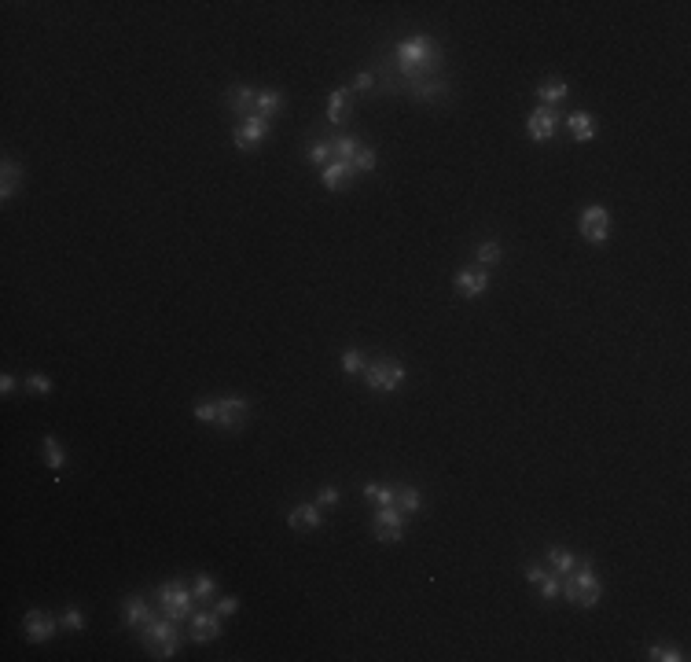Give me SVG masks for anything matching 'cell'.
Instances as JSON below:
<instances>
[{
	"label": "cell",
	"mask_w": 691,
	"mask_h": 662,
	"mask_svg": "<svg viewBox=\"0 0 691 662\" xmlns=\"http://www.w3.org/2000/svg\"><path fill=\"white\" fill-rule=\"evenodd\" d=\"M246 401L243 397H217V401H202L195 405V420L202 423H217V427H239L246 420Z\"/></svg>",
	"instance_id": "6da1fadb"
},
{
	"label": "cell",
	"mask_w": 691,
	"mask_h": 662,
	"mask_svg": "<svg viewBox=\"0 0 691 662\" xmlns=\"http://www.w3.org/2000/svg\"><path fill=\"white\" fill-rule=\"evenodd\" d=\"M438 59V48L427 41V37H412V41H405L397 48V63H401V74H408L412 81L415 77H423V70L434 67Z\"/></svg>",
	"instance_id": "7a4b0ae2"
},
{
	"label": "cell",
	"mask_w": 691,
	"mask_h": 662,
	"mask_svg": "<svg viewBox=\"0 0 691 662\" xmlns=\"http://www.w3.org/2000/svg\"><path fill=\"white\" fill-rule=\"evenodd\" d=\"M563 592H566V600H570L573 607H592V604L599 600V578L592 574L589 567H581V574H570V578H566Z\"/></svg>",
	"instance_id": "3957f363"
},
{
	"label": "cell",
	"mask_w": 691,
	"mask_h": 662,
	"mask_svg": "<svg viewBox=\"0 0 691 662\" xmlns=\"http://www.w3.org/2000/svg\"><path fill=\"white\" fill-rule=\"evenodd\" d=\"M143 637V647L154 655V659H169L177 652V629L169 626V622H151L148 629H140Z\"/></svg>",
	"instance_id": "277c9868"
},
{
	"label": "cell",
	"mask_w": 691,
	"mask_h": 662,
	"mask_svg": "<svg viewBox=\"0 0 691 662\" xmlns=\"http://www.w3.org/2000/svg\"><path fill=\"white\" fill-rule=\"evenodd\" d=\"M191 600H195L191 589L180 585V581H169V585L159 589V604H162V611L169 615V622L188 618V615H191Z\"/></svg>",
	"instance_id": "5b68a950"
},
{
	"label": "cell",
	"mask_w": 691,
	"mask_h": 662,
	"mask_svg": "<svg viewBox=\"0 0 691 662\" xmlns=\"http://www.w3.org/2000/svg\"><path fill=\"white\" fill-rule=\"evenodd\" d=\"M364 379H368L372 391L390 394V391H397V386H401V379H405V368H401L397 361H375V365L364 368Z\"/></svg>",
	"instance_id": "8992f818"
},
{
	"label": "cell",
	"mask_w": 691,
	"mask_h": 662,
	"mask_svg": "<svg viewBox=\"0 0 691 662\" xmlns=\"http://www.w3.org/2000/svg\"><path fill=\"white\" fill-rule=\"evenodd\" d=\"M581 236L589 243H603L610 236V214L603 206H589V210L581 214Z\"/></svg>",
	"instance_id": "52a82bcc"
},
{
	"label": "cell",
	"mask_w": 691,
	"mask_h": 662,
	"mask_svg": "<svg viewBox=\"0 0 691 662\" xmlns=\"http://www.w3.org/2000/svg\"><path fill=\"white\" fill-rule=\"evenodd\" d=\"M372 530H375L379 541H401V534H405V519H401V512L390 504V508H383L379 515H375Z\"/></svg>",
	"instance_id": "ba28073f"
},
{
	"label": "cell",
	"mask_w": 691,
	"mask_h": 662,
	"mask_svg": "<svg viewBox=\"0 0 691 662\" xmlns=\"http://www.w3.org/2000/svg\"><path fill=\"white\" fill-rule=\"evenodd\" d=\"M265 133H269V122L257 118V114H251V118H243V125H236V148L251 151V148H257L265 140Z\"/></svg>",
	"instance_id": "9c48e42d"
},
{
	"label": "cell",
	"mask_w": 691,
	"mask_h": 662,
	"mask_svg": "<svg viewBox=\"0 0 691 662\" xmlns=\"http://www.w3.org/2000/svg\"><path fill=\"white\" fill-rule=\"evenodd\" d=\"M526 125H530V136H533V140H552L555 129H559V118H555L552 107H541V111L530 114Z\"/></svg>",
	"instance_id": "30bf717a"
},
{
	"label": "cell",
	"mask_w": 691,
	"mask_h": 662,
	"mask_svg": "<svg viewBox=\"0 0 691 662\" xmlns=\"http://www.w3.org/2000/svg\"><path fill=\"white\" fill-rule=\"evenodd\" d=\"M22 629L30 640H48L51 633H56V618H51L48 611H30L22 618Z\"/></svg>",
	"instance_id": "8fae6325"
},
{
	"label": "cell",
	"mask_w": 691,
	"mask_h": 662,
	"mask_svg": "<svg viewBox=\"0 0 691 662\" xmlns=\"http://www.w3.org/2000/svg\"><path fill=\"white\" fill-rule=\"evenodd\" d=\"M320 504H298V508H291V515H287V523H291V530H317L320 526Z\"/></svg>",
	"instance_id": "7c38bea8"
},
{
	"label": "cell",
	"mask_w": 691,
	"mask_h": 662,
	"mask_svg": "<svg viewBox=\"0 0 691 662\" xmlns=\"http://www.w3.org/2000/svg\"><path fill=\"white\" fill-rule=\"evenodd\" d=\"M254 103H257V93H254V88H246V85L228 88V111H236V114H243V118H251V114H254Z\"/></svg>",
	"instance_id": "4fadbf2b"
},
{
	"label": "cell",
	"mask_w": 691,
	"mask_h": 662,
	"mask_svg": "<svg viewBox=\"0 0 691 662\" xmlns=\"http://www.w3.org/2000/svg\"><path fill=\"white\" fill-rule=\"evenodd\" d=\"M486 283H489V276L482 269H460V272H456V291H460V294H482V291H486Z\"/></svg>",
	"instance_id": "5bb4252c"
},
{
	"label": "cell",
	"mask_w": 691,
	"mask_h": 662,
	"mask_svg": "<svg viewBox=\"0 0 691 662\" xmlns=\"http://www.w3.org/2000/svg\"><path fill=\"white\" fill-rule=\"evenodd\" d=\"M349 180H354V166H346V162H331V166H324V184H328L331 191L349 188Z\"/></svg>",
	"instance_id": "9a60e30c"
},
{
	"label": "cell",
	"mask_w": 691,
	"mask_h": 662,
	"mask_svg": "<svg viewBox=\"0 0 691 662\" xmlns=\"http://www.w3.org/2000/svg\"><path fill=\"white\" fill-rule=\"evenodd\" d=\"M283 111V96L280 93H272V88H265V93H257V103H254V114L257 118H276V114Z\"/></svg>",
	"instance_id": "2e32d148"
},
{
	"label": "cell",
	"mask_w": 691,
	"mask_h": 662,
	"mask_svg": "<svg viewBox=\"0 0 691 662\" xmlns=\"http://www.w3.org/2000/svg\"><path fill=\"white\" fill-rule=\"evenodd\" d=\"M217 615H195L191 618V637L199 640V644H206V640H214L217 633H221V626H217Z\"/></svg>",
	"instance_id": "e0dca14e"
},
{
	"label": "cell",
	"mask_w": 691,
	"mask_h": 662,
	"mask_svg": "<svg viewBox=\"0 0 691 662\" xmlns=\"http://www.w3.org/2000/svg\"><path fill=\"white\" fill-rule=\"evenodd\" d=\"M566 125H570L573 140H592L596 136V122H592V114H585V111H573Z\"/></svg>",
	"instance_id": "ac0fdd59"
},
{
	"label": "cell",
	"mask_w": 691,
	"mask_h": 662,
	"mask_svg": "<svg viewBox=\"0 0 691 662\" xmlns=\"http://www.w3.org/2000/svg\"><path fill=\"white\" fill-rule=\"evenodd\" d=\"M125 618H129V626H136V629H148L151 626V615H148V607H143V600H136V596H129L125 600Z\"/></svg>",
	"instance_id": "d6986e66"
},
{
	"label": "cell",
	"mask_w": 691,
	"mask_h": 662,
	"mask_svg": "<svg viewBox=\"0 0 691 662\" xmlns=\"http://www.w3.org/2000/svg\"><path fill=\"white\" fill-rule=\"evenodd\" d=\"M328 118L335 125H342L349 118V93L346 88H338V93H331V103H328Z\"/></svg>",
	"instance_id": "ffe728a7"
},
{
	"label": "cell",
	"mask_w": 691,
	"mask_h": 662,
	"mask_svg": "<svg viewBox=\"0 0 691 662\" xmlns=\"http://www.w3.org/2000/svg\"><path fill=\"white\" fill-rule=\"evenodd\" d=\"M328 148H331V155H335L338 162H346V166H349V162H354V155H357V148H360V144H357L354 136H335Z\"/></svg>",
	"instance_id": "44dd1931"
},
{
	"label": "cell",
	"mask_w": 691,
	"mask_h": 662,
	"mask_svg": "<svg viewBox=\"0 0 691 662\" xmlns=\"http://www.w3.org/2000/svg\"><path fill=\"white\" fill-rule=\"evenodd\" d=\"M420 504H423V497H420V493H415L412 486H397L394 489V508L401 512V508H405V512H420Z\"/></svg>",
	"instance_id": "7402d4cb"
},
{
	"label": "cell",
	"mask_w": 691,
	"mask_h": 662,
	"mask_svg": "<svg viewBox=\"0 0 691 662\" xmlns=\"http://www.w3.org/2000/svg\"><path fill=\"white\" fill-rule=\"evenodd\" d=\"M412 93H415V100H438L441 93H445V85L434 81V77H415V81H412Z\"/></svg>",
	"instance_id": "603a6c76"
},
{
	"label": "cell",
	"mask_w": 691,
	"mask_h": 662,
	"mask_svg": "<svg viewBox=\"0 0 691 662\" xmlns=\"http://www.w3.org/2000/svg\"><path fill=\"white\" fill-rule=\"evenodd\" d=\"M191 596H195V600H199V604L214 600V596H217V581H214L210 574H199V578L191 581Z\"/></svg>",
	"instance_id": "cb8c5ba5"
},
{
	"label": "cell",
	"mask_w": 691,
	"mask_h": 662,
	"mask_svg": "<svg viewBox=\"0 0 691 662\" xmlns=\"http://www.w3.org/2000/svg\"><path fill=\"white\" fill-rule=\"evenodd\" d=\"M19 180H22V170H19L15 162H4V188H0V196L11 199V196H15V188H19Z\"/></svg>",
	"instance_id": "d4e9b609"
},
{
	"label": "cell",
	"mask_w": 691,
	"mask_h": 662,
	"mask_svg": "<svg viewBox=\"0 0 691 662\" xmlns=\"http://www.w3.org/2000/svg\"><path fill=\"white\" fill-rule=\"evenodd\" d=\"M537 96H541L544 103H559V100H566V81H559V77H555V81H544Z\"/></svg>",
	"instance_id": "484cf974"
},
{
	"label": "cell",
	"mask_w": 691,
	"mask_h": 662,
	"mask_svg": "<svg viewBox=\"0 0 691 662\" xmlns=\"http://www.w3.org/2000/svg\"><path fill=\"white\" fill-rule=\"evenodd\" d=\"M364 497H368V501H375V504H379V508H390V504H394V489H386V486H375V482H368V486H364Z\"/></svg>",
	"instance_id": "4316f807"
},
{
	"label": "cell",
	"mask_w": 691,
	"mask_h": 662,
	"mask_svg": "<svg viewBox=\"0 0 691 662\" xmlns=\"http://www.w3.org/2000/svg\"><path fill=\"white\" fill-rule=\"evenodd\" d=\"M478 262H482V265H497V262H500V243H497V239H486V243H482V246H478Z\"/></svg>",
	"instance_id": "83f0119b"
},
{
	"label": "cell",
	"mask_w": 691,
	"mask_h": 662,
	"mask_svg": "<svg viewBox=\"0 0 691 662\" xmlns=\"http://www.w3.org/2000/svg\"><path fill=\"white\" fill-rule=\"evenodd\" d=\"M45 464L56 467V471L63 467V446H59L56 438H45Z\"/></svg>",
	"instance_id": "f1b7e54d"
},
{
	"label": "cell",
	"mask_w": 691,
	"mask_h": 662,
	"mask_svg": "<svg viewBox=\"0 0 691 662\" xmlns=\"http://www.w3.org/2000/svg\"><path fill=\"white\" fill-rule=\"evenodd\" d=\"M375 162H379V155H375L372 148H357V155H354V170H375Z\"/></svg>",
	"instance_id": "f546056e"
},
{
	"label": "cell",
	"mask_w": 691,
	"mask_h": 662,
	"mask_svg": "<svg viewBox=\"0 0 691 662\" xmlns=\"http://www.w3.org/2000/svg\"><path fill=\"white\" fill-rule=\"evenodd\" d=\"M548 563H552L555 570H573V567H578V560H573L566 549H552V552H548Z\"/></svg>",
	"instance_id": "4dcf8cb0"
},
{
	"label": "cell",
	"mask_w": 691,
	"mask_h": 662,
	"mask_svg": "<svg viewBox=\"0 0 691 662\" xmlns=\"http://www.w3.org/2000/svg\"><path fill=\"white\" fill-rule=\"evenodd\" d=\"M342 368H346V372H364V368H368V365H364V354H360V349H346V354H342Z\"/></svg>",
	"instance_id": "1f68e13d"
},
{
	"label": "cell",
	"mask_w": 691,
	"mask_h": 662,
	"mask_svg": "<svg viewBox=\"0 0 691 662\" xmlns=\"http://www.w3.org/2000/svg\"><path fill=\"white\" fill-rule=\"evenodd\" d=\"M651 659H658V662H681L684 655L676 652V647H666V644H655L651 647Z\"/></svg>",
	"instance_id": "d6a6232c"
},
{
	"label": "cell",
	"mask_w": 691,
	"mask_h": 662,
	"mask_svg": "<svg viewBox=\"0 0 691 662\" xmlns=\"http://www.w3.org/2000/svg\"><path fill=\"white\" fill-rule=\"evenodd\" d=\"M328 159H331V148L328 144H309V162L312 166H328Z\"/></svg>",
	"instance_id": "836d02e7"
},
{
	"label": "cell",
	"mask_w": 691,
	"mask_h": 662,
	"mask_svg": "<svg viewBox=\"0 0 691 662\" xmlns=\"http://www.w3.org/2000/svg\"><path fill=\"white\" fill-rule=\"evenodd\" d=\"M537 585H541V596H544V600H555V596L563 592V585H559V581H555L552 574H544V578L537 581Z\"/></svg>",
	"instance_id": "e575fe53"
},
{
	"label": "cell",
	"mask_w": 691,
	"mask_h": 662,
	"mask_svg": "<svg viewBox=\"0 0 691 662\" xmlns=\"http://www.w3.org/2000/svg\"><path fill=\"white\" fill-rule=\"evenodd\" d=\"M26 386H30L33 394H48V391H51V379H48V375H30V379H26Z\"/></svg>",
	"instance_id": "d590c367"
},
{
	"label": "cell",
	"mask_w": 691,
	"mask_h": 662,
	"mask_svg": "<svg viewBox=\"0 0 691 662\" xmlns=\"http://www.w3.org/2000/svg\"><path fill=\"white\" fill-rule=\"evenodd\" d=\"M236 607H239V600H236V596H225V600H217V618H225V615H232V611H236Z\"/></svg>",
	"instance_id": "8d00e7d4"
},
{
	"label": "cell",
	"mask_w": 691,
	"mask_h": 662,
	"mask_svg": "<svg viewBox=\"0 0 691 662\" xmlns=\"http://www.w3.org/2000/svg\"><path fill=\"white\" fill-rule=\"evenodd\" d=\"M63 626H67V629H81V626H85V618H81V611H74V607H70V611H67V615H63Z\"/></svg>",
	"instance_id": "74e56055"
},
{
	"label": "cell",
	"mask_w": 691,
	"mask_h": 662,
	"mask_svg": "<svg viewBox=\"0 0 691 662\" xmlns=\"http://www.w3.org/2000/svg\"><path fill=\"white\" fill-rule=\"evenodd\" d=\"M320 504H324V508H335V504H338V489H335V486H328V489L320 493Z\"/></svg>",
	"instance_id": "f35d334b"
},
{
	"label": "cell",
	"mask_w": 691,
	"mask_h": 662,
	"mask_svg": "<svg viewBox=\"0 0 691 662\" xmlns=\"http://www.w3.org/2000/svg\"><path fill=\"white\" fill-rule=\"evenodd\" d=\"M526 578H530V581H541V578H544V567L530 563V567H526Z\"/></svg>",
	"instance_id": "ab89813d"
},
{
	"label": "cell",
	"mask_w": 691,
	"mask_h": 662,
	"mask_svg": "<svg viewBox=\"0 0 691 662\" xmlns=\"http://www.w3.org/2000/svg\"><path fill=\"white\" fill-rule=\"evenodd\" d=\"M372 85H375L372 74H357V88H372Z\"/></svg>",
	"instance_id": "60d3db41"
},
{
	"label": "cell",
	"mask_w": 691,
	"mask_h": 662,
	"mask_svg": "<svg viewBox=\"0 0 691 662\" xmlns=\"http://www.w3.org/2000/svg\"><path fill=\"white\" fill-rule=\"evenodd\" d=\"M0 391L11 394V391H15V379H11V375H4V379H0Z\"/></svg>",
	"instance_id": "b9f144b4"
}]
</instances>
